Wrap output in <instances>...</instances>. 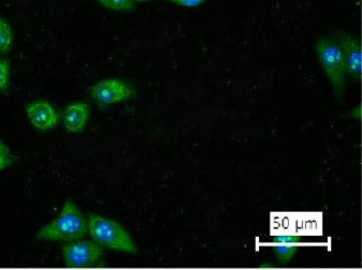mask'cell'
Listing matches in <instances>:
<instances>
[{
    "instance_id": "cell-16",
    "label": "cell",
    "mask_w": 362,
    "mask_h": 270,
    "mask_svg": "<svg viewBox=\"0 0 362 270\" xmlns=\"http://www.w3.org/2000/svg\"><path fill=\"white\" fill-rule=\"evenodd\" d=\"M134 3H148L151 0H134Z\"/></svg>"
},
{
    "instance_id": "cell-15",
    "label": "cell",
    "mask_w": 362,
    "mask_h": 270,
    "mask_svg": "<svg viewBox=\"0 0 362 270\" xmlns=\"http://www.w3.org/2000/svg\"><path fill=\"white\" fill-rule=\"evenodd\" d=\"M0 154H11V152H10L9 148H8L7 146H6L5 144H4L1 141H0Z\"/></svg>"
},
{
    "instance_id": "cell-3",
    "label": "cell",
    "mask_w": 362,
    "mask_h": 270,
    "mask_svg": "<svg viewBox=\"0 0 362 270\" xmlns=\"http://www.w3.org/2000/svg\"><path fill=\"white\" fill-rule=\"evenodd\" d=\"M316 53L325 73L336 90V94L342 97L345 90L346 69L340 47L334 41L322 37L316 42Z\"/></svg>"
},
{
    "instance_id": "cell-2",
    "label": "cell",
    "mask_w": 362,
    "mask_h": 270,
    "mask_svg": "<svg viewBox=\"0 0 362 270\" xmlns=\"http://www.w3.org/2000/svg\"><path fill=\"white\" fill-rule=\"evenodd\" d=\"M88 233L103 248L128 254L136 253V245L127 231L113 220L90 214L88 217Z\"/></svg>"
},
{
    "instance_id": "cell-7",
    "label": "cell",
    "mask_w": 362,
    "mask_h": 270,
    "mask_svg": "<svg viewBox=\"0 0 362 270\" xmlns=\"http://www.w3.org/2000/svg\"><path fill=\"white\" fill-rule=\"evenodd\" d=\"M26 114L33 127L40 131H49L59 123L57 111L47 101H35L27 105Z\"/></svg>"
},
{
    "instance_id": "cell-10",
    "label": "cell",
    "mask_w": 362,
    "mask_h": 270,
    "mask_svg": "<svg viewBox=\"0 0 362 270\" xmlns=\"http://www.w3.org/2000/svg\"><path fill=\"white\" fill-rule=\"evenodd\" d=\"M14 42L13 30L6 18L0 16V53L6 54L11 51Z\"/></svg>"
},
{
    "instance_id": "cell-8",
    "label": "cell",
    "mask_w": 362,
    "mask_h": 270,
    "mask_svg": "<svg viewBox=\"0 0 362 270\" xmlns=\"http://www.w3.org/2000/svg\"><path fill=\"white\" fill-rule=\"evenodd\" d=\"M90 115V107L86 102H74L66 107L64 125L69 133H78L86 128Z\"/></svg>"
},
{
    "instance_id": "cell-14",
    "label": "cell",
    "mask_w": 362,
    "mask_h": 270,
    "mask_svg": "<svg viewBox=\"0 0 362 270\" xmlns=\"http://www.w3.org/2000/svg\"><path fill=\"white\" fill-rule=\"evenodd\" d=\"M13 156H12L11 154H0V171H3L5 170V168H9L10 166L13 164Z\"/></svg>"
},
{
    "instance_id": "cell-9",
    "label": "cell",
    "mask_w": 362,
    "mask_h": 270,
    "mask_svg": "<svg viewBox=\"0 0 362 270\" xmlns=\"http://www.w3.org/2000/svg\"><path fill=\"white\" fill-rule=\"evenodd\" d=\"M299 241V237L295 235H281L275 238V250L282 263L289 261L295 255Z\"/></svg>"
},
{
    "instance_id": "cell-1",
    "label": "cell",
    "mask_w": 362,
    "mask_h": 270,
    "mask_svg": "<svg viewBox=\"0 0 362 270\" xmlns=\"http://www.w3.org/2000/svg\"><path fill=\"white\" fill-rule=\"evenodd\" d=\"M88 234V217L76 207L74 202L68 200L64 204L59 217L37 232L39 241H62L71 243Z\"/></svg>"
},
{
    "instance_id": "cell-13",
    "label": "cell",
    "mask_w": 362,
    "mask_h": 270,
    "mask_svg": "<svg viewBox=\"0 0 362 270\" xmlns=\"http://www.w3.org/2000/svg\"><path fill=\"white\" fill-rule=\"evenodd\" d=\"M173 5L181 6V7L194 8L206 4L208 0H165Z\"/></svg>"
},
{
    "instance_id": "cell-6",
    "label": "cell",
    "mask_w": 362,
    "mask_h": 270,
    "mask_svg": "<svg viewBox=\"0 0 362 270\" xmlns=\"http://www.w3.org/2000/svg\"><path fill=\"white\" fill-rule=\"evenodd\" d=\"M338 43L344 59L346 74L359 80L362 76V49L359 40L349 32H339Z\"/></svg>"
},
{
    "instance_id": "cell-5",
    "label": "cell",
    "mask_w": 362,
    "mask_h": 270,
    "mask_svg": "<svg viewBox=\"0 0 362 270\" xmlns=\"http://www.w3.org/2000/svg\"><path fill=\"white\" fill-rule=\"evenodd\" d=\"M94 100L101 104L110 105L123 102L134 96V88L125 80L119 78H105L90 88Z\"/></svg>"
},
{
    "instance_id": "cell-12",
    "label": "cell",
    "mask_w": 362,
    "mask_h": 270,
    "mask_svg": "<svg viewBox=\"0 0 362 270\" xmlns=\"http://www.w3.org/2000/svg\"><path fill=\"white\" fill-rule=\"evenodd\" d=\"M10 70H11V66L9 61L0 59V92H5L9 86Z\"/></svg>"
},
{
    "instance_id": "cell-11",
    "label": "cell",
    "mask_w": 362,
    "mask_h": 270,
    "mask_svg": "<svg viewBox=\"0 0 362 270\" xmlns=\"http://www.w3.org/2000/svg\"><path fill=\"white\" fill-rule=\"evenodd\" d=\"M97 1L105 9L117 12L130 11L134 9L136 4L134 0H97Z\"/></svg>"
},
{
    "instance_id": "cell-4",
    "label": "cell",
    "mask_w": 362,
    "mask_h": 270,
    "mask_svg": "<svg viewBox=\"0 0 362 270\" xmlns=\"http://www.w3.org/2000/svg\"><path fill=\"white\" fill-rule=\"evenodd\" d=\"M105 253V249L94 240L68 243L63 248V257L68 268H88L94 266Z\"/></svg>"
}]
</instances>
